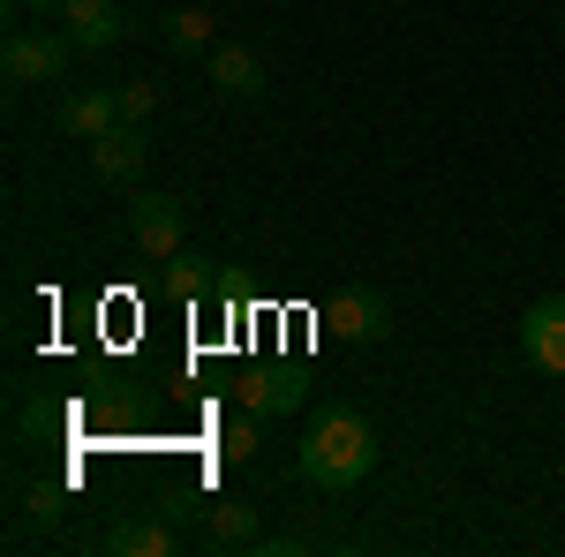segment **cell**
<instances>
[{"label":"cell","mask_w":565,"mask_h":557,"mask_svg":"<svg viewBox=\"0 0 565 557\" xmlns=\"http://www.w3.org/2000/svg\"><path fill=\"white\" fill-rule=\"evenodd\" d=\"M68 39H76V53H106V45L129 39V15H121V0H61V15H53Z\"/></svg>","instance_id":"obj_7"},{"label":"cell","mask_w":565,"mask_h":557,"mask_svg":"<svg viewBox=\"0 0 565 557\" xmlns=\"http://www.w3.org/2000/svg\"><path fill=\"white\" fill-rule=\"evenodd\" d=\"M68 61H76V39H68V31H8V45H0V68H8V84H15V90L61 84Z\"/></svg>","instance_id":"obj_2"},{"label":"cell","mask_w":565,"mask_h":557,"mask_svg":"<svg viewBox=\"0 0 565 557\" xmlns=\"http://www.w3.org/2000/svg\"><path fill=\"white\" fill-rule=\"evenodd\" d=\"M15 8H31V15H45V23L61 15V0H15Z\"/></svg>","instance_id":"obj_18"},{"label":"cell","mask_w":565,"mask_h":557,"mask_svg":"<svg viewBox=\"0 0 565 557\" xmlns=\"http://www.w3.org/2000/svg\"><path fill=\"white\" fill-rule=\"evenodd\" d=\"M257 444H264V415H249V407L218 429V452H226V460H257Z\"/></svg>","instance_id":"obj_15"},{"label":"cell","mask_w":565,"mask_h":557,"mask_svg":"<svg viewBox=\"0 0 565 557\" xmlns=\"http://www.w3.org/2000/svg\"><path fill=\"white\" fill-rule=\"evenodd\" d=\"M521 354H527V369L565 377V294L527 301V317H521Z\"/></svg>","instance_id":"obj_5"},{"label":"cell","mask_w":565,"mask_h":557,"mask_svg":"<svg viewBox=\"0 0 565 557\" xmlns=\"http://www.w3.org/2000/svg\"><path fill=\"white\" fill-rule=\"evenodd\" d=\"M159 287L174 301H196V294H212L218 279H212V257H196V249H174V257L159 264Z\"/></svg>","instance_id":"obj_12"},{"label":"cell","mask_w":565,"mask_h":557,"mask_svg":"<svg viewBox=\"0 0 565 557\" xmlns=\"http://www.w3.org/2000/svg\"><path fill=\"white\" fill-rule=\"evenodd\" d=\"M212 543L218 550H249L257 543V505H242V497L212 505Z\"/></svg>","instance_id":"obj_13"},{"label":"cell","mask_w":565,"mask_h":557,"mask_svg":"<svg viewBox=\"0 0 565 557\" xmlns=\"http://www.w3.org/2000/svg\"><path fill=\"white\" fill-rule=\"evenodd\" d=\"M143 159H151L143 121H114V129L90 143V167H98V181H106V189H136V181H143Z\"/></svg>","instance_id":"obj_6"},{"label":"cell","mask_w":565,"mask_h":557,"mask_svg":"<svg viewBox=\"0 0 565 557\" xmlns=\"http://www.w3.org/2000/svg\"><path fill=\"white\" fill-rule=\"evenodd\" d=\"M106 550L114 557H174V527L151 519V513H129V519L106 527Z\"/></svg>","instance_id":"obj_10"},{"label":"cell","mask_w":565,"mask_h":557,"mask_svg":"<svg viewBox=\"0 0 565 557\" xmlns=\"http://www.w3.org/2000/svg\"><path fill=\"white\" fill-rule=\"evenodd\" d=\"M234 399H242L249 415H264V422H271V415H295L309 399V369H295V362H287V369H249V377L234 385Z\"/></svg>","instance_id":"obj_9"},{"label":"cell","mask_w":565,"mask_h":557,"mask_svg":"<svg viewBox=\"0 0 565 557\" xmlns=\"http://www.w3.org/2000/svg\"><path fill=\"white\" fill-rule=\"evenodd\" d=\"M114 90H121V121H143V114L159 106V84H151V76H129V84H114Z\"/></svg>","instance_id":"obj_16"},{"label":"cell","mask_w":565,"mask_h":557,"mask_svg":"<svg viewBox=\"0 0 565 557\" xmlns=\"http://www.w3.org/2000/svg\"><path fill=\"white\" fill-rule=\"evenodd\" d=\"M61 136H76V143H98V136L121 121V90H106V84H76V90H61Z\"/></svg>","instance_id":"obj_8"},{"label":"cell","mask_w":565,"mask_h":557,"mask_svg":"<svg viewBox=\"0 0 565 557\" xmlns=\"http://www.w3.org/2000/svg\"><path fill=\"white\" fill-rule=\"evenodd\" d=\"M167 45L174 53H212V15L204 8H174L167 15Z\"/></svg>","instance_id":"obj_14"},{"label":"cell","mask_w":565,"mask_h":557,"mask_svg":"<svg viewBox=\"0 0 565 557\" xmlns=\"http://www.w3.org/2000/svg\"><path fill=\"white\" fill-rule=\"evenodd\" d=\"M324 324L348 346H377L392 332V301L377 294V287H340V294L324 301Z\"/></svg>","instance_id":"obj_4"},{"label":"cell","mask_w":565,"mask_h":557,"mask_svg":"<svg viewBox=\"0 0 565 557\" xmlns=\"http://www.w3.org/2000/svg\"><path fill=\"white\" fill-rule=\"evenodd\" d=\"M129 242L143 264H167L174 249H189V212H181V196H136L129 204Z\"/></svg>","instance_id":"obj_3"},{"label":"cell","mask_w":565,"mask_h":557,"mask_svg":"<svg viewBox=\"0 0 565 557\" xmlns=\"http://www.w3.org/2000/svg\"><path fill=\"white\" fill-rule=\"evenodd\" d=\"M23 519H45V527H53V519H61V490H31V497H23Z\"/></svg>","instance_id":"obj_17"},{"label":"cell","mask_w":565,"mask_h":557,"mask_svg":"<svg viewBox=\"0 0 565 557\" xmlns=\"http://www.w3.org/2000/svg\"><path fill=\"white\" fill-rule=\"evenodd\" d=\"M295 468H302L309 490H354L362 474L377 468V422L362 415V407H324L317 422H309L302 452H295Z\"/></svg>","instance_id":"obj_1"},{"label":"cell","mask_w":565,"mask_h":557,"mask_svg":"<svg viewBox=\"0 0 565 557\" xmlns=\"http://www.w3.org/2000/svg\"><path fill=\"white\" fill-rule=\"evenodd\" d=\"M212 84H218V98H257L264 61L249 53V45H212Z\"/></svg>","instance_id":"obj_11"}]
</instances>
